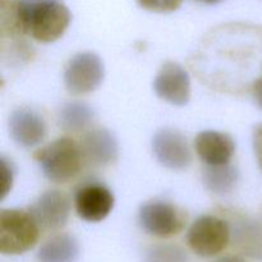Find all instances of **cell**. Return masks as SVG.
Masks as SVG:
<instances>
[{
	"mask_svg": "<svg viewBox=\"0 0 262 262\" xmlns=\"http://www.w3.org/2000/svg\"><path fill=\"white\" fill-rule=\"evenodd\" d=\"M71 23V12L61 0H2V36L30 35L38 42L59 40Z\"/></svg>",
	"mask_w": 262,
	"mask_h": 262,
	"instance_id": "obj_1",
	"label": "cell"
},
{
	"mask_svg": "<svg viewBox=\"0 0 262 262\" xmlns=\"http://www.w3.org/2000/svg\"><path fill=\"white\" fill-rule=\"evenodd\" d=\"M33 158L45 178L58 184L68 183L76 178L84 163L81 146L68 137L48 143Z\"/></svg>",
	"mask_w": 262,
	"mask_h": 262,
	"instance_id": "obj_2",
	"label": "cell"
},
{
	"mask_svg": "<svg viewBox=\"0 0 262 262\" xmlns=\"http://www.w3.org/2000/svg\"><path fill=\"white\" fill-rule=\"evenodd\" d=\"M40 237V227L30 211L4 209L0 211V252L22 255L33 248Z\"/></svg>",
	"mask_w": 262,
	"mask_h": 262,
	"instance_id": "obj_3",
	"label": "cell"
},
{
	"mask_svg": "<svg viewBox=\"0 0 262 262\" xmlns=\"http://www.w3.org/2000/svg\"><path fill=\"white\" fill-rule=\"evenodd\" d=\"M230 241V228L225 220L214 215H204L192 223L187 243L196 255L214 257L227 248Z\"/></svg>",
	"mask_w": 262,
	"mask_h": 262,
	"instance_id": "obj_4",
	"label": "cell"
},
{
	"mask_svg": "<svg viewBox=\"0 0 262 262\" xmlns=\"http://www.w3.org/2000/svg\"><path fill=\"white\" fill-rule=\"evenodd\" d=\"M140 225L147 234L169 238L179 234L186 227L187 215L176 205L160 200L143 204L138 211Z\"/></svg>",
	"mask_w": 262,
	"mask_h": 262,
	"instance_id": "obj_5",
	"label": "cell"
},
{
	"mask_svg": "<svg viewBox=\"0 0 262 262\" xmlns=\"http://www.w3.org/2000/svg\"><path fill=\"white\" fill-rule=\"evenodd\" d=\"M104 64L94 53H79L68 61L64 71V84L74 96L94 92L104 79Z\"/></svg>",
	"mask_w": 262,
	"mask_h": 262,
	"instance_id": "obj_6",
	"label": "cell"
},
{
	"mask_svg": "<svg viewBox=\"0 0 262 262\" xmlns=\"http://www.w3.org/2000/svg\"><path fill=\"white\" fill-rule=\"evenodd\" d=\"M152 151L156 160L170 170H184L192 163L187 138L171 128H164L154 135Z\"/></svg>",
	"mask_w": 262,
	"mask_h": 262,
	"instance_id": "obj_7",
	"label": "cell"
},
{
	"mask_svg": "<svg viewBox=\"0 0 262 262\" xmlns=\"http://www.w3.org/2000/svg\"><path fill=\"white\" fill-rule=\"evenodd\" d=\"M154 91L164 101L183 106L191 99L188 72L176 61H166L154 79Z\"/></svg>",
	"mask_w": 262,
	"mask_h": 262,
	"instance_id": "obj_8",
	"label": "cell"
},
{
	"mask_svg": "<svg viewBox=\"0 0 262 262\" xmlns=\"http://www.w3.org/2000/svg\"><path fill=\"white\" fill-rule=\"evenodd\" d=\"M30 212L41 229L59 230L68 223L71 200L58 189L46 191L31 205Z\"/></svg>",
	"mask_w": 262,
	"mask_h": 262,
	"instance_id": "obj_9",
	"label": "cell"
},
{
	"mask_svg": "<svg viewBox=\"0 0 262 262\" xmlns=\"http://www.w3.org/2000/svg\"><path fill=\"white\" fill-rule=\"evenodd\" d=\"M114 194L100 183H87L77 189L74 206L77 215L89 223H99L106 219L114 207Z\"/></svg>",
	"mask_w": 262,
	"mask_h": 262,
	"instance_id": "obj_10",
	"label": "cell"
},
{
	"mask_svg": "<svg viewBox=\"0 0 262 262\" xmlns=\"http://www.w3.org/2000/svg\"><path fill=\"white\" fill-rule=\"evenodd\" d=\"M9 133L17 145L31 148L40 145L48 135V125L40 113L30 107H19L10 114Z\"/></svg>",
	"mask_w": 262,
	"mask_h": 262,
	"instance_id": "obj_11",
	"label": "cell"
},
{
	"mask_svg": "<svg viewBox=\"0 0 262 262\" xmlns=\"http://www.w3.org/2000/svg\"><path fill=\"white\" fill-rule=\"evenodd\" d=\"M83 161L94 168H105L117 160L118 143L114 136L104 128L91 129L81 140Z\"/></svg>",
	"mask_w": 262,
	"mask_h": 262,
	"instance_id": "obj_12",
	"label": "cell"
},
{
	"mask_svg": "<svg viewBox=\"0 0 262 262\" xmlns=\"http://www.w3.org/2000/svg\"><path fill=\"white\" fill-rule=\"evenodd\" d=\"M199 158L207 166L230 164L235 152V143L229 135L217 130H204L194 140Z\"/></svg>",
	"mask_w": 262,
	"mask_h": 262,
	"instance_id": "obj_13",
	"label": "cell"
},
{
	"mask_svg": "<svg viewBox=\"0 0 262 262\" xmlns=\"http://www.w3.org/2000/svg\"><path fill=\"white\" fill-rule=\"evenodd\" d=\"M234 241L243 253L262 262V222L251 217L237 220Z\"/></svg>",
	"mask_w": 262,
	"mask_h": 262,
	"instance_id": "obj_14",
	"label": "cell"
},
{
	"mask_svg": "<svg viewBox=\"0 0 262 262\" xmlns=\"http://www.w3.org/2000/svg\"><path fill=\"white\" fill-rule=\"evenodd\" d=\"M78 256V241L71 234H58L41 246L37 260L38 262H74Z\"/></svg>",
	"mask_w": 262,
	"mask_h": 262,
	"instance_id": "obj_15",
	"label": "cell"
},
{
	"mask_svg": "<svg viewBox=\"0 0 262 262\" xmlns=\"http://www.w3.org/2000/svg\"><path fill=\"white\" fill-rule=\"evenodd\" d=\"M94 122V112L83 102H68L59 113V125L67 132L87 130Z\"/></svg>",
	"mask_w": 262,
	"mask_h": 262,
	"instance_id": "obj_16",
	"label": "cell"
},
{
	"mask_svg": "<svg viewBox=\"0 0 262 262\" xmlns=\"http://www.w3.org/2000/svg\"><path fill=\"white\" fill-rule=\"evenodd\" d=\"M238 181V170L230 164L207 166L204 170V184L210 192L216 194L229 193Z\"/></svg>",
	"mask_w": 262,
	"mask_h": 262,
	"instance_id": "obj_17",
	"label": "cell"
},
{
	"mask_svg": "<svg viewBox=\"0 0 262 262\" xmlns=\"http://www.w3.org/2000/svg\"><path fill=\"white\" fill-rule=\"evenodd\" d=\"M145 262H189L186 252L174 245H158L151 247L145 256Z\"/></svg>",
	"mask_w": 262,
	"mask_h": 262,
	"instance_id": "obj_18",
	"label": "cell"
},
{
	"mask_svg": "<svg viewBox=\"0 0 262 262\" xmlns=\"http://www.w3.org/2000/svg\"><path fill=\"white\" fill-rule=\"evenodd\" d=\"M142 9L152 13H171L179 9L183 0H137Z\"/></svg>",
	"mask_w": 262,
	"mask_h": 262,
	"instance_id": "obj_19",
	"label": "cell"
},
{
	"mask_svg": "<svg viewBox=\"0 0 262 262\" xmlns=\"http://www.w3.org/2000/svg\"><path fill=\"white\" fill-rule=\"evenodd\" d=\"M2 171H3V188H2V199L7 196L8 192L12 188L13 183V169L12 164L8 163L7 159L2 158Z\"/></svg>",
	"mask_w": 262,
	"mask_h": 262,
	"instance_id": "obj_20",
	"label": "cell"
},
{
	"mask_svg": "<svg viewBox=\"0 0 262 262\" xmlns=\"http://www.w3.org/2000/svg\"><path fill=\"white\" fill-rule=\"evenodd\" d=\"M253 151H255L257 164L262 171V123L257 125L253 130Z\"/></svg>",
	"mask_w": 262,
	"mask_h": 262,
	"instance_id": "obj_21",
	"label": "cell"
},
{
	"mask_svg": "<svg viewBox=\"0 0 262 262\" xmlns=\"http://www.w3.org/2000/svg\"><path fill=\"white\" fill-rule=\"evenodd\" d=\"M252 95L256 104L262 109V76L256 79L252 84Z\"/></svg>",
	"mask_w": 262,
	"mask_h": 262,
	"instance_id": "obj_22",
	"label": "cell"
},
{
	"mask_svg": "<svg viewBox=\"0 0 262 262\" xmlns=\"http://www.w3.org/2000/svg\"><path fill=\"white\" fill-rule=\"evenodd\" d=\"M215 262H246V261L243 260L242 257H239V256L230 255V256H224V257L219 258V260Z\"/></svg>",
	"mask_w": 262,
	"mask_h": 262,
	"instance_id": "obj_23",
	"label": "cell"
},
{
	"mask_svg": "<svg viewBox=\"0 0 262 262\" xmlns=\"http://www.w3.org/2000/svg\"><path fill=\"white\" fill-rule=\"evenodd\" d=\"M196 2L204 3V4H216V3H219L220 0H196Z\"/></svg>",
	"mask_w": 262,
	"mask_h": 262,
	"instance_id": "obj_24",
	"label": "cell"
}]
</instances>
